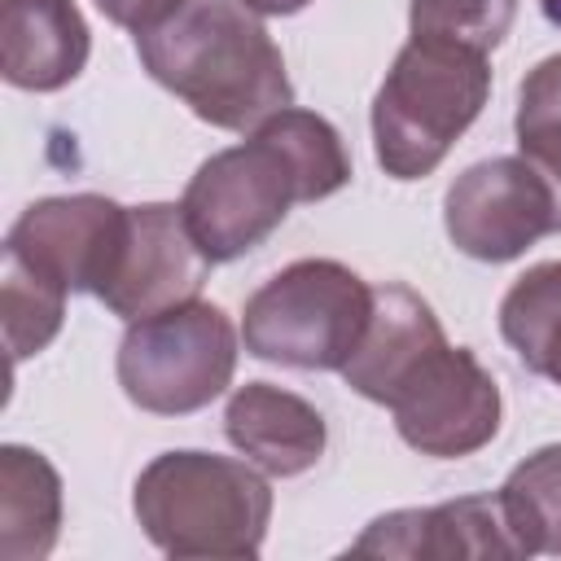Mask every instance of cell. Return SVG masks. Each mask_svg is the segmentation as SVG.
Wrapping results in <instances>:
<instances>
[{
  "label": "cell",
  "mask_w": 561,
  "mask_h": 561,
  "mask_svg": "<svg viewBox=\"0 0 561 561\" xmlns=\"http://www.w3.org/2000/svg\"><path fill=\"white\" fill-rule=\"evenodd\" d=\"M373 316V285L337 259H298L241 311V342L263 364L342 373Z\"/></svg>",
  "instance_id": "obj_5"
},
{
  "label": "cell",
  "mask_w": 561,
  "mask_h": 561,
  "mask_svg": "<svg viewBox=\"0 0 561 561\" xmlns=\"http://www.w3.org/2000/svg\"><path fill=\"white\" fill-rule=\"evenodd\" d=\"M351 184V153L337 127L285 105L250 140L210 153L184 184L180 210L210 263H232L263 245L298 202H324Z\"/></svg>",
  "instance_id": "obj_1"
},
{
  "label": "cell",
  "mask_w": 561,
  "mask_h": 561,
  "mask_svg": "<svg viewBox=\"0 0 561 561\" xmlns=\"http://www.w3.org/2000/svg\"><path fill=\"white\" fill-rule=\"evenodd\" d=\"M206 272H210V259L197 250L184 224V210L171 202H140V206H127L123 241L92 298L131 324L197 298V289L206 285Z\"/></svg>",
  "instance_id": "obj_9"
},
{
  "label": "cell",
  "mask_w": 561,
  "mask_h": 561,
  "mask_svg": "<svg viewBox=\"0 0 561 561\" xmlns=\"http://www.w3.org/2000/svg\"><path fill=\"white\" fill-rule=\"evenodd\" d=\"M61 535V478L48 456L4 443L0 447V557L39 561Z\"/></svg>",
  "instance_id": "obj_15"
},
{
  "label": "cell",
  "mask_w": 561,
  "mask_h": 561,
  "mask_svg": "<svg viewBox=\"0 0 561 561\" xmlns=\"http://www.w3.org/2000/svg\"><path fill=\"white\" fill-rule=\"evenodd\" d=\"M92 31L75 0H0V75L22 92H57L88 66Z\"/></svg>",
  "instance_id": "obj_13"
},
{
  "label": "cell",
  "mask_w": 561,
  "mask_h": 561,
  "mask_svg": "<svg viewBox=\"0 0 561 561\" xmlns=\"http://www.w3.org/2000/svg\"><path fill=\"white\" fill-rule=\"evenodd\" d=\"M114 26H123V31H131V35H145V31H153V26H162L184 0H92Z\"/></svg>",
  "instance_id": "obj_21"
},
{
  "label": "cell",
  "mask_w": 561,
  "mask_h": 561,
  "mask_svg": "<svg viewBox=\"0 0 561 561\" xmlns=\"http://www.w3.org/2000/svg\"><path fill=\"white\" fill-rule=\"evenodd\" d=\"M123 394L153 416H188L215 403L237 373V329L224 307L188 298L158 316L131 320L118 359Z\"/></svg>",
  "instance_id": "obj_6"
},
{
  "label": "cell",
  "mask_w": 561,
  "mask_h": 561,
  "mask_svg": "<svg viewBox=\"0 0 561 561\" xmlns=\"http://www.w3.org/2000/svg\"><path fill=\"white\" fill-rule=\"evenodd\" d=\"M228 443L272 478H298L324 456L329 430L316 403L272 381H245L224 408Z\"/></svg>",
  "instance_id": "obj_12"
},
{
  "label": "cell",
  "mask_w": 561,
  "mask_h": 561,
  "mask_svg": "<svg viewBox=\"0 0 561 561\" xmlns=\"http://www.w3.org/2000/svg\"><path fill=\"white\" fill-rule=\"evenodd\" d=\"M241 4L259 18H289V13H302L311 0H241Z\"/></svg>",
  "instance_id": "obj_22"
},
{
  "label": "cell",
  "mask_w": 561,
  "mask_h": 561,
  "mask_svg": "<svg viewBox=\"0 0 561 561\" xmlns=\"http://www.w3.org/2000/svg\"><path fill=\"white\" fill-rule=\"evenodd\" d=\"M399 438L434 460H460L482 451L500 434V386L473 351L447 337L430 346L386 399Z\"/></svg>",
  "instance_id": "obj_7"
},
{
  "label": "cell",
  "mask_w": 561,
  "mask_h": 561,
  "mask_svg": "<svg viewBox=\"0 0 561 561\" xmlns=\"http://www.w3.org/2000/svg\"><path fill=\"white\" fill-rule=\"evenodd\" d=\"M517 0H412V35H434L473 53H491L513 31Z\"/></svg>",
  "instance_id": "obj_20"
},
{
  "label": "cell",
  "mask_w": 561,
  "mask_h": 561,
  "mask_svg": "<svg viewBox=\"0 0 561 561\" xmlns=\"http://www.w3.org/2000/svg\"><path fill=\"white\" fill-rule=\"evenodd\" d=\"M500 337L535 373L561 386V259L526 267L500 298Z\"/></svg>",
  "instance_id": "obj_16"
},
{
  "label": "cell",
  "mask_w": 561,
  "mask_h": 561,
  "mask_svg": "<svg viewBox=\"0 0 561 561\" xmlns=\"http://www.w3.org/2000/svg\"><path fill=\"white\" fill-rule=\"evenodd\" d=\"M66 289H57L53 280L18 267L4 259V280H0V316H4V342L13 364L26 355H39L66 320Z\"/></svg>",
  "instance_id": "obj_19"
},
{
  "label": "cell",
  "mask_w": 561,
  "mask_h": 561,
  "mask_svg": "<svg viewBox=\"0 0 561 561\" xmlns=\"http://www.w3.org/2000/svg\"><path fill=\"white\" fill-rule=\"evenodd\" d=\"M443 228L460 254L478 263H508L539 237L557 232V202L548 180L522 153L486 158L451 180L443 197Z\"/></svg>",
  "instance_id": "obj_8"
},
{
  "label": "cell",
  "mask_w": 561,
  "mask_h": 561,
  "mask_svg": "<svg viewBox=\"0 0 561 561\" xmlns=\"http://www.w3.org/2000/svg\"><path fill=\"white\" fill-rule=\"evenodd\" d=\"M127 228V206L101 193H66L31 202L9 237L4 259L53 280L66 294H96Z\"/></svg>",
  "instance_id": "obj_10"
},
{
  "label": "cell",
  "mask_w": 561,
  "mask_h": 561,
  "mask_svg": "<svg viewBox=\"0 0 561 561\" xmlns=\"http://www.w3.org/2000/svg\"><path fill=\"white\" fill-rule=\"evenodd\" d=\"M131 513L145 539L175 561H250L267 539L272 486L259 465L180 447L140 469Z\"/></svg>",
  "instance_id": "obj_3"
},
{
  "label": "cell",
  "mask_w": 561,
  "mask_h": 561,
  "mask_svg": "<svg viewBox=\"0 0 561 561\" xmlns=\"http://www.w3.org/2000/svg\"><path fill=\"white\" fill-rule=\"evenodd\" d=\"M522 557H561V443L530 451L495 491Z\"/></svg>",
  "instance_id": "obj_17"
},
{
  "label": "cell",
  "mask_w": 561,
  "mask_h": 561,
  "mask_svg": "<svg viewBox=\"0 0 561 561\" xmlns=\"http://www.w3.org/2000/svg\"><path fill=\"white\" fill-rule=\"evenodd\" d=\"M140 66L219 131H254L294 105L285 57L241 0H184L162 26L136 35Z\"/></svg>",
  "instance_id": "obj_2"
},
{
  "label": "cell",
  "mask_w": 561,
  "mask_h": 561,
  "mask_svg": "<svg viewBox=\"0 0 561 561\" xmlns=\"http://www.w3.org/2000/svg\"><path fill=\"white\" fill-rule=\"evenodd\" d=\"M355 557H408V561H456V557H522L517 535L504 522L500 495H460L430 508H394L368 522L351 543Z\"/></svg>",
  "instance_id": "obj_11"
},
{
  "label": "cell",
  "mask_w": 561,
  "mask_h": 561,
  "mask_svg": "<svg viewBox=\"0 0 561 561\" xmlns=\"http://www.w3.org/2000/svg\"><path fill=\"white\" fill-rule=\"evenodd\" d=\"M517 153L548 180L557 202V232H561V53L543 57L535 70H526L517 88Z\"/></svg>",
  "instance_id": "obj_18"
},
{
  "label": "cell",
  "mask_w": 561,
  "mask_h": 561,
  "mask_svg": "<svg viewBox=\"0 0 561 561\" xmlns=\"http://www.w3.org/2000/svg\"><path fill=\"white\" fill-rule=\"evenodd\" d=\"M443 337L447 333H443L434 307L416 289H408L399 280L373 285V316H368V329H364L355 355L342 364V381L355 394L386 408V399L403 381V373Z\"/></svg>",
  "instance_id": "obj_14"
},
{
  "label": "cell",
  "mask_w": 561,
  "mask_h": 561,
  "mask_svg": "<svg viewBox=\"0 0 561 561\" xmlns=\"http://www.w3.org/2000/svg\"><path fill=\"white\" fill-rule=\"evenodd\" d=\"M486 96H491L486 53L434 35H412L394 53L373 96L377 167L403 184L425 180L478 123Z\"/></svg>",
  "instance_id": "obj_4"
}]
</instances>
